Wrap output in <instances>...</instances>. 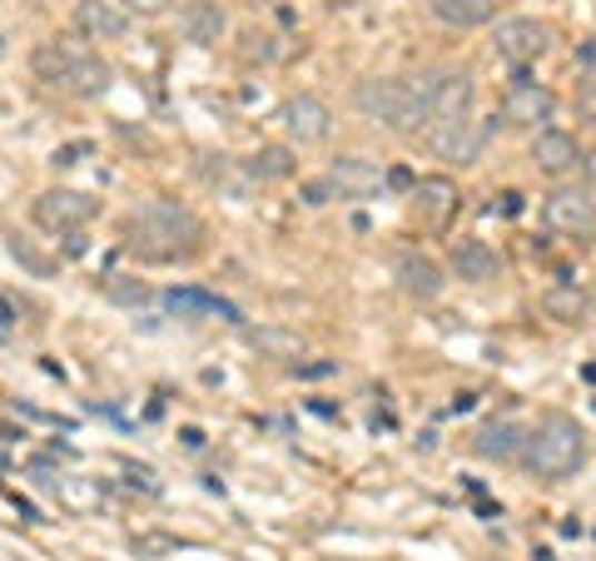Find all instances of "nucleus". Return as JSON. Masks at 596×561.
Returning a JSON list of instances; mask_svg holds the SVG:
<instances>
[{
	"label": "nucleus",
	"instance_id": "f257e3e1",
	"mask_svg": "<svg viewBox=\"0 0 596 561\" xmlns=\"http://www.w3.org/2000/svg\"><path fill=\"white\" fill-rule=\"evenodd\" d=\"M125 249L145 263H185L205 249V219L179 199H149L125 219Z\"/></svg>",
	"mask_w": 596,
	"mask_h": 561
},
{
	"label": "nucleus",
	"instance_id": "f03ea898",
	"mask_svg": "<svg viewBox=\"0 0 596 561\" xmlns=\"http://www.w3.org/2000/svg\"><path fill=\"white\" fill-rule=\"evenodd\" d=\"M30 70H36L50 90H66L74 100H100L115 80V70L85 46V36H46L30 50Z\"/></svg>",
	"mask_w": 596,
	"mask_h": 561
},
{
	"label": "nucleus",
	"instance_id": "7ed1b4c3",
	"mask_svg": "<svg viewBox=\"0 0 596 561\" xmlns=\"http://www.w3.org/2000/svg\"><path fill=\"white\" fill-rule=\"evenodd\" d=\"M582 462H587V432H582V422L567 418V412H547V418L527 432V442H522L517 468L542 482H562V478H572Z\"/></svg>",
	"mask_w": 596,
	"mask_h": 561
},
{
	"label": "nucleus",
	"instance_id": "20e7f679",
	"mask_svg": "<svg viewBox=\"0 0 596 561\" xmlns=\"http://www.w3.org/2000/svg\"><path fill=\"white\" fill-rule=\"evenodd\" d=\"M423 140H428V150L447 164H477L483 150H487V140H493V120H477L473 110L467 114H438V120H428Z\"/></svg>",
	"mask_w": 596,
	"mask_h": 561
},
{
	"label": "nucleus",
	"instance_id": "39448f33",
	"mask_svg": "<svg viewBox=\"0 0 596 561\" xmlns=\"http://www.w3.org/2000/svg\"><path fill=\"white\" fill-rule=\"evenodd\" d=\"M95 199L85 194V189H46V194H36V204H30V219H36L40 229H50V234H74V229H85L95 219Z\"/></svg>",
	"mask_w": 596,
	"mask_h": 561
},
{
	"label": "nucleus",
	"instance_id": "423d86ee",
	"mask_svg": "<svg viewBox=\"0 0 596 561\" xmlns=\"http://www.w3.org/2000/svg\"><path fill=\"white\" fill-rule=\"evenodd\" d=\"M552 114H557V94H552L542 80L517 76L513 84H507V94H503V120L507 124H517V130H547Z\"/></svg>",
	"mask_w": 596,
	"mask_h": 561
},
{
	"label": "nucleus",
	"instance_id": "0eeeda50",
	"mask_svg": "<svg viewBox=\"0 0 596 561\" xmlns=\"http://www.w3.org/2000/svg\"><path fill=\"white\" fill-rule=\"evenodd\" d=\"M542 219H547L552 234L562 239H592L596 234V199L592 189H557L542 204Z\"/></svg>",
	"mask_w": 596,
	"mask_h": 561
},
{
	"label": "nucleus",
	"instance_id": "6e6552de",
	"mask_svg": "<svg viewBox=\"0 0 596 561\" xmlns=\"http://www.w3.org/2000/svg\"><path fill=\"white\" fill-rule=\"evenodd\" d=\"M547 46H552V30L532 16H513L493 30V56H503L507 66H532Z\"/></svg>",
	"mask_w": 596,
	"mask_h": 561
},
{
	"label": "nucleus",
	"instance_id": "1a4fd4ad",
	"mask_svg": "<svg viewBox=\"0 0 596 561\" xmlns=\"http://www.w3.org/2000/svg\"><path fill=\"white\" fill-rule=\"evenodd\" d=\"M438 84H443V70H418V76L403 80V100H398V114H393L388 130H398V134L428 130L433 104H438Z\"/></svg>",
	"mask_w": 596,
	"mask_h": 561
},
{
	"label": "nucleus",
	"instance_id": "9d476101",
	"mask_svg": "<svg viewBox=\"0 0 596 561\" xmlns=\"http://www.w3.org/2000/svg\"><path fill=\"white\" fill-rule=\"evenodd\" d=\"M587 154H582V144H577V134H567V130H537L532 134V164L542 169L547 179H562V174H572Z\"/></svg>",
	"mask_w": 596,
	"mask_h": 561
},
{
	"label": "nucleus",
	"instance_id": "9b49d317",
	"mask_svg": "<svg viewBox=\"0 0 596 561\" xmlns=\"http://www.w3.org/2000/svg\"><path fill=\"white\" fill-rule=\"evenodd\" d=\"M130 30V10L120 0H74V36L85 40H120Z\"/></svg>",
	"mask_w": 596,
	"mask_h": 561
},
{
	"label": "nucleus",
	"instance_id": "f8f14e48",
	"mask_svg": "<svg viewBox=\"0 0 596 561\" xmlns=\"http://www.w3.org/2000/svg\"><path fill=\"white\" fill-rule=\"evenodd\" d=\"M284 124H289V134L298 144H324L328 130H334V114H328V104L318 100V94H294V100L284 104Z\"/></svg>",
	"mask_w": 596,
	"mask_h": 561
},
{
	"label": "nucleus",
	"instance_id": "ddd939ff",
	"mask_svg": "<svg viewBox=\"0 0 596 561\" xmlns=\"http://www.w3.org/2000/svg\"><path fill=\"white\" fill-rule=\"evenodd\" d=\"M447 263H453V273L467 283H493L497 273H503V259H497V249L487 239H453Z\"/></svg>",
	"mask_w": 596,
	"mask_h": 561
},
{
	"label": "nucleus",
	"instance_id": "4468645a",
	"mask_svg": "<svg viewBox=\"0 0 596 561\" xmlns=\"http://www.w3.org/2000/svg\"><path fill=\"white\" fill-rule=\"evenodd\" d=\"M328 179L338 184V199H372L383 184V169L364 160V154H338L334 164H328Z\"/></svg>",
	"mask_w": 596,
	"mask_h": 561
},
{
	"label": "nucleus",
	"instance_id": "2eb2a0df",
	"mask_svg": "<svg viewBox=\"0 0 596 561\" xmlns=\"http://www.w3.org/2000/svg\"><path fill=\"white\" fill-rule=\"evenodd\" d=\"M408 199H413V209H418V219H428L433 229H443L447 219L457 214V184L447 174H423Z\"/></svg>",
	"mask_w": 596,
	"mask_h": 561
},
{
	"label": "nucleus",
	"instance_id": "dca6fc26",
	"mask_svg": "<svg viewBox=\"0 0 596 561\" xmlns=\"http://www.w3.org/2000/svg\"><path fill=\"white\" fill-rule=\"evenodd\" d=\"M165 309L179 313V319H224V323H244L239 303L219 299V293H205V289H169V293H165Z\"/></svg>",
	"mask_w": 596,
	"mask_h": 561
},
{
	"label": "nucleus",
	"instance_id": "f3484780",
	"mask_svg": "<svg viewBox=\"0 0 596 561\" xmlns=\"http://www.w3.org/2000/svg\"><path fill=\"white\" fill-rule=\"evenodd\" d=\"M179 30H185V40H195V46H219L224 30H229V16H224L219 0H185Z\"/></svg>",
	"mask_w": 596,
	"mask_h": 561
},
{
	"label": "nucleus",
	"instance_id": "a211bd4d",
	"mask_svg": "<svg viewBox=\"0 0 596 561\" xmlns=\"http://www.w3.org/2000/svg\"><path fill=\"white\" fill-rule=\"evenodd\" d=\"M522 442H527V428H517L513 418H493L487 428H477V458L487 462H517L522 458Z\"/></svg>",
	"mask_w": 596,
	"mask_h": 561
},
{
	"label": "nucleus",
	"instance_id": "6ab92c4d",
	"mask_svg": "<svg viewBox=\"0 0 596 561\" xmlns=\"http://www.w3.org/2000/svg\"><path fill=\"white\" fill-rule=\"evenodd\" d=\"M398 100H403V80H358L354 90V104L364 110V120H378V124H393V114H398Z\"/></svg>",
	"mask_w": 596,
	"mask_h": 561
},
{
	"label": "nucleus",
	"instance_id": "aec40b11",
	"mask_svg": "<svg viewBox=\"0 0 596 561\" xmlns=\"http://www.w3.org/2000/svg\"><path fill=\"white\" fill-rule=\"evenodd\" d=\"M398 283H403V293L433 303L443 293V269L428 259V253H403L398 259Z\"/></svg>",
	"mask_w": 596,
	"mask_h": 561
},
{
	"label": "nucleus",
	"instance_id": "412c9836",
	"mask_svg": "<svg viewBox=\"0 0 596 561\" xmlns=\"http://www.w3.org/2000/svg\"><path fill=\"white\" fill-rule=\"evenodd\" d=\"M587 309H592V299L577 289V283H552V289L542 293V313L557 319V323H582Z\"/></svg>",
	"mask_w": 596,
	"mask_h": 561
},
{
	"label": "nucleus",
	"instance_id": "4be33fe9",
	"mask_svg": "<svg viewBox=\"0 0 596 561\" xmlns=\"http://www.w3.org/2000/svg\"><path fill=\"white\" fill-rule=\"evenodd\" d=\"M473 94H477V84H473V76H467V70H443L433 120H438V114H467V110H473Z\"/></svg>",
	"mask_w": 596,
	"mask_h": 561
},
{
	"label": "nucleus",
	"instance_id": "5701e85b",
	"mask_svg": "<svg viewBox=\"0 0 596 561\" xmlns=\"http://www.w3.org/2000/svg\"><path fill=\"white\" fill-rule=\"evenodd\" d=\"M433 16L453 30H477L493 20V0H433Z\"/></svg>",
	"mask_w": 596,
	"mask_h": 561
},
{
	"label": "nucleus",
	"instance_id": "b1692460",
	"mask_svg": "<svg viewBox=\"0 0 596 561\" xmlns=\"http://www.w3.org/2000/svg\"><path fill=\"white\" fill-rule=\"evenodd\" d=\"M244 169H249V179H259V184H279V179L294 174V150L289 144H264Z\"/></svg>",
	"mask_w": 596,
	"mask_h": 561
},
{
	"label": "nucleus",
	"instance_id": "393cba45",
	"mask_svg": "<svg viewBox=\"0 0 596 561\" xmlns=\"http://www.w3.org/2000/svg\"><path fill=\"white\" fill-rule=\"evenodd\" d=\"M105 299L140 309V303H149L155 293H149V283H145V279H130V273H110V279H105Z\"/></svg>",
	"mask_w": 596,
	"mask_h": 561
},
{
	"label": "nucleus",
	"instance_id": "a878e982",
	"mask_svg": "<svg viewBox=\"0 0 596 561\" xmlns=\"http://www.w3.org/2000/svg\"><path fill=\"white\" fill-rule=\"evenodd\" d=\"M254 343H259L264 353H274V358H298V353H304V338H298V333H279V328L254 333Z\"/></svg>",
	"mask_w": 596,
	"mask_h": 561
},
{
	"label": "nucleus",
	"instance_id": "bb28decb",
	"mask_svg": "<svg viewBox=\"0 0 596 561\" xmlns=\"http://www.w3.org/2000/svg\"><path fill=\"white\" fill-rule=\"evenodd\" d=\"M298 199H304V204L308 209H324V204H334V199H338V184H334V179H308V184H298Z\"/></svg>",
	"mask_w": 596,
	"mask_h": 561
},
{
	"label": "nucleus",
	"instance_id": "cd10ccee",
	"mask_svg": "<svg viewBox=\"0 0 596 561\" xmlns=\"http://www.w3.org/2000/svg\"><path fill=\"white\" fill-rule=\"evenodd\" d=\"M85 154H95V144H90V140H74V144H60V150L50 154V164H56V169H70V164H80Z\"/></svg>",
	"mask_w": 596,
	"mask_h": 561
},
{
	"label": "nucleus",
	"instance_id": "c85d7f7f",
	"mask_svg": "<svg viewBox=\"0 0 596 561\" xmlns=\"http://www.w3.org/2000/svg\"><path fill=\"white\" fill-rule=\"evenodd\" d=\"M10 253H16V259H20V263H26V269H30V273H40V279H46V273H50V269H56V263H50V259H40V253H36V249H26V243H20V239H16V243H10Z\"/></svg>",
	"mask_w": 596,
	"mask_h": 561
},
{
	"label": "nucleus",
	"instance_id": "c756f323",
	"mask_svg": "<svg viewBox=\"0 0 596 561\" xmlns=\"http://www.w3.org/2000/svg\"><path fill=\"white\" fill-rule=\"evenodd\" d=\"M577 110H582V120L596 124V70L587 80H582V90H577Z\"/></svg>",
	"mask_w": 596,
	"mask_h": 561
},
{
	"label": "nucleus",
	"instance_id": "7c9ffc66",
	"mask_svg": "<svg viewBox=\"0 0 596 561\" xmlns=\"http://www.w3.org/2000/svg\"><path fill=\"white\" fill-rule=\"evenodd\" d=\"M125 10H130V16H145V20H155V16H165L169 6H175V0H120Z\"/></svg>",
	"mask_w": 596,
	"mask_h": 561
},
{
	"label": "nucleus",
	"instance_id": "2f4dec72",
	"mask_svg": "<svg viewBox=\"0 0 596 561\" xmlns=\"http://www.w3.org/2000/svg\"><path fill=\"white\" fill-rule=\"evenodd\" d=\"M383 184L398 189V194H413V184H418V179H413V169H408V164H393L388 174H383Z\"/></svg>",
	"mask_w": 596,
	"mask_h": 561
},
{
	"label": "nucleus",
	"instance_id": "473e14b6",
	"mask_svg": "<svg viewBox=\"0 0 596 561\" xmlns=\"http://www.w3.org/2000/svg\"><path fill=\"white\" fill-rule=\"evenodd\" d=\"M254 56L269 60V56H274V46H269V36H254V30H249V36H244V60H254Z\"/></svg>",
	"mask_w": 596,
	"mask_h": 561
},
{
	"label": "nucleus",
	"instance_id": "72a5a7b5",
	"mask_svg": "<svg viewBox=\"0 0 596 561\" xmlns=\"http://www.w3.org/2000/svg\"><path fill=\"white\" fill-rule=\"evenodd\" d=\"M16 319H20V309H16V303H10V299H6V293H0V338H6L10 328H16Z\"/></svg>",
	"mask_w": 596,
	"mask_h": 561
},
{
	"label": "nucleus",
	"instance_id": "f704fd0d",
	"mask_svg": "<svg viewBox=\"0 0 596 561\" xmlns=\"http://www.w3.org/2000/svg\"><path fill=\"white\" fill-rule=\"evenodd\" d=\"M334 368H338V363H298L294 373H298V378H328Z\"/></svg>",
	"mask_w": 596,
	"mask_h": 561
},
{
	"label": "nucleus",
	"instance_id": "c9c22d12",
	"mask_svg": "<svg viewBox=\"0 0 596 561\" xmlns=\"http://www.w3.org/2000/svg\"><path fill=\"white\" fill-rule=\"evenodd\" d=\"M503 214H522V194H503Z\"/></svg>",
	"mask_w": 596,
	"mask_h": 561
},
{
	"label": "nucleus",
	"instance_id": "e433bc0d",
	"mask_svg": "<svg viewBox=\"0 0 596 561\" xmlns=\"http://www.w3.org/2000/svg\"><path fill=\"white\" fill-rule=\"evenodd\" d=\"M582 164H587V184L596 189V154H592V160H582Z\"/></svg>",
	"mask_w": 596,
	"mask_h": 561
},
{
	"label": "nucleus",
	"instance_id": "4c0bfd02",
	"mask_svg": "<svg viewBox=\"0 0 596 561\" xmlns=\"http://www.w3.org/2000/svg\"><path fill=\"white\" fill-rule=\"evenodd\" d=\"M0 50H6V40H0Z\"/></svg>",
	"mask_w": 596,
	"mask_h": 561
}]
</instances>
